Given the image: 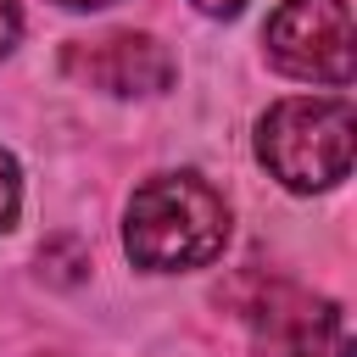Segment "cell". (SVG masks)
<instances>
[{
    "instance_id": "obj_1",
    "label": "cell",
    "mask_w": 357,
    "mask_h": 357,
    "mask_svg": "<svg viewBox=\"0 0 357 357\" xmlns=\"http://www.w3.org/2000/svg\"><path fill=\"white\" fill-rule=\"evenodd\" d=\"M229 245V201L201 173H156L128 195L123 251L145 273L206 268Z\"/></svg>"
},
{
    "instance_id": "obj_2",
    "label": "cell",
    "mask_w": 357,
    "mask_h": 357,
    "mask_svg": "<svg viewBox=\"0 0 357 357\" xmlns=\"http://www.w3.org/2000/svg\"><path fill=\"white\" fill-rule=\"evenodd\" d=\"M357 112L346 95H290L257 117V162L296 195L335 190L351 173Z\"/></svg>"
},
{
    "instance_id": "obj_3",
    "label": "cell",
    "mask_w": 357,
    "mask_h": 357,
    "mask_svg": "<svg viewBox=\"0 0 357 357\" xmlns=\"http://www.w3.org/2000/svg\"><path fill=\"white\" fill-rule=\"evenodd\" d=\"M268 61L284 78L346 89L357 73V33L346 0H279V11L262 28Z\"/></svg>"
},
{
    "instance_id": "obj_4",
    "label": "cell",
    "mask_w": 357,
    "mask_h": 357,
    "mask_svg": "<svg viewBox=\"0 0 357 357\" xmlns=\"http://www.w3.org/2000/svg\"><path fill=\"white\" fill-rule=\"evenodd\" d=\"M251 351L257 357H351V329L329 296L273 284L251 307Z\"/></svg>"
},
{
    "instance_id": "obj_5",
    "label": "cell",
    "mask_w": 357,
    "mask_h": 357,
    "mask_svg": "<svg viewBox=\"0 0 357 357\" xmlns=\"http://www.w3.org/2000/svg\"><path fill=\"white\" fill-rule=\"evenodd\" d=\"M61 67L67 78L106 95H167L178 78V61L156 33H106V39L67 45Z\"/></svg>"
},
{
    "instance_id": "obj_6",
    "label": "cell",
    "mask_w": 357,
    "mask_h": 357,
    "mask_svg": "<svg viewBox=\"0 0 357 357\" xmlns=\"http://www.w3.org/2000/svg\"><path fill=\"white\" fill-rule=\"evenodd\" d=\"M17 212H22V167H17V156L0 145V234L17 223Z\"/></svg>"
},
{
    "instance_id": "obj_7",
    "label": "cell",
    "mask_w": 357,
    "mask_h": 357,
    "mask_svg": "<svg viewBox=\"0 0 357 357\" xmlns=\"http://www.w3.org/2000/svg\"><path fill=\"white\" fill-rule=\"evenodd\" d=\"M17 33H22V0H0V61L11 56Z\"/></svg>"
},
{
    "instance_id": "obj_8",
    "label": "cell",
    "mask_w": 357,
    "mask_h": 357,
    "mask_svg": "<svg viewBox=\"0 0 357 357\" xmlns=\"http://www.w3.org/2000/svg\"><path fill=\"white\" fill-rule=\"evenodd\" d=\"M201 17H240L245 11V0H190Z\"/></svg>"
},
{
    "instance_id": "obj_9",
    "label": "cell",
    "mask_w": 357,
    "mask_h": 357,
    "mask_svg": "<svg viewBox=\"0 0 357 357\" xmlns=\"http://www.w3.org/2000/svg\"><path fill=\"white\" fill-rule=\"evenodd\" d=\"M56 6H67V11H100V6H112V0H56Z\"/></svg>"
}]
</instances>
